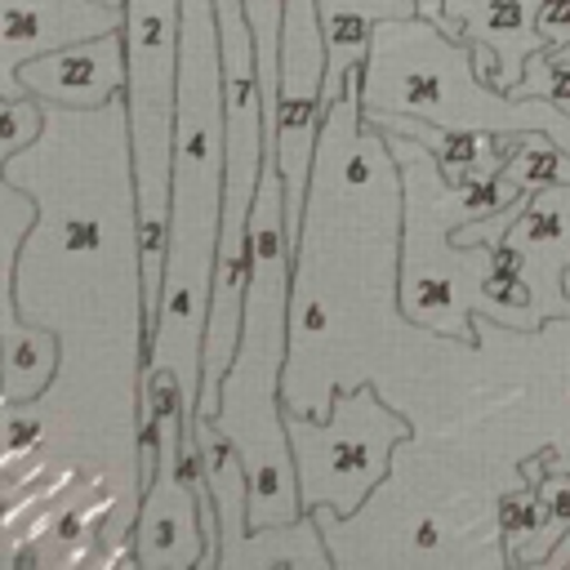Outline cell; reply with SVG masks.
Returning <instances> with one entry per match:
<instances>
[{
	"label": "cell",
	"mask_w": 570,
	"mask_h": 570,
	"mask_svg": "<svg viewBox=\"0 0 570 570\" xmlns=\"http://www.w3.org/2000/svg\"><path fill=\"white\" fill-rule=\"evenodd\" d=\"M512 98H539V102L570 111V58L557 49H534L525 58V71H521Z\"/></svg>",
	"instance_id": "15"
},
{
	"label": "cell",
	"mask_w": 570,
	"mask_h": 570,
	"mask_svg": "<svg viewBox=\"0 0 570 570\" xmlns=\"http://www.w3.org/2000/svg\"><path fill=\"white\" fill-rule=\"evenodd\" d=\"M0 338H4V405L45 396L58 374V338L45 325H27L18 312V285H0Z\"/></svg>",
	"instance_id": "11"
},
{
	"label": "cell",
	"mask_w": 570,
	"mask_h": 570,
	"mask_svg": "<svg viewBox=\"0 0 570 570\" xmlns=\"http://www.w3.org/2000/svg\"><path fill=\"white\" fill-rule=\"evenodd\" d=\"M125 27L120 4L102 0H4L0 27V94L18 98V67L76 40H94Z\"/></svg>",
	"instance_id": "8"
},
{
	"label": "cell",
	"mask_w": 570,
	"mask_h": 570,
	"mask_svg": "<svg viewBox=\"0 0 570 570\" xmlns=\"http://www.w3.org/2000/svg\"><path fill=\"white\" fill-rule=\"evenodd\" d=\"M325 71H330V45L321 22V0H285L281 22V62H276V134L272 156L285 178V236L289 249H298L303 218H307V191L316 178V142L325 125Z\"/></svg>",
	"instance_id": "6"
},
{
	"label": "cell",
	"mask_w": 570,
	"mask_h": 570,
	"mask_svg": "<svg viewBox=\"0 0 570 570\" xmlns=\"http://www.w3.org/2000/svg\"><path fill=\"white\" fill-rule=\"evenodd\" d=\"M27 232H36V200L22 196L18 183L4 174L0 178V236H4V249H0V285H18V254H22Z\"/></svg>",
	"instance_id": "14"
},
{
	"label": "cell",
	"mask_w": 570,
	"mask_h": 570,
	"mask_svg": "<svg viewBox=\"0 0 570 570\" xmlns=\"http://www.w3.org/2000/svg\"><path fill=\"white\" fill-rule=\"evenodd\" d=\"M543 0H445V36L468 45H490L499 53V94H512L525 58L548 49L539 36Z\"/></svg>",
	"instance_id": "9"
},
{
	"label": "cell",
	"mask_w": 570,
	"mask_h": 570,
	"mask_svg": "<svg viewBox=\"0 0 570 570\" xmlns=\"http://www.w3.org/2000/svg\"><path fill=\"white\" fill-rule=\"evenodd\" d=\"M285 428L303 508H330L334 517H352L374 494V485L392 472V450L410 436L405 414L383 405L370 383L334 387L325 419H303L285 401Z\"/></svg>",
	"instance_id": "5"
},
{
	"label": "cell",
	"mask_w": 570,
	"mask_h": 570,
	"mask_svg": "<svg viewBox=\"0 0 570 570\" xmlns=\"http://www.w3.org/2000/svg\"><path fill=\"white\" fill-rule=\"evenodd\" d=\"M539 36L548 40V49H566L570 45V0H543Z\"/></svg>",
	"instance_id": "19"
},
{
	"label": "cell",
	"mask_w": 570,
	"mask_h": 570,
	"mask_svg": "<svg viewBox=\"0 0 570 570\" xmlns=\"http://www.w3.org/2000/svg\"><path fill=\"white\" fill-rule=\"evenodd\" d=\"M249 31L258 45V76L267 94V142L276 134V62H281V22H285V0H245Z\"/></svg>",
	"instance_id": "13"
},
{
	"label": "cell",
	"mask_w": 570,
	"mask_h": 570,
	"mask_svg": "<svg viewBox=\"0 0 570 570\" xmlns=\"http://www.w3.org/2000/svg\"><path fill=\"white\" fill-rule=\"evenodd\" d=\"M503 178L521 191H539L552 183H570V151L548 134V129H525L521 147L503 165Z\"/></svg>",
	"instance_id": "12"
},
{
	"label": "cell",
	"mask_w": 570,
	"mask_h": 570,
	"mask_svg": "<svg viewBox=\"0 0 570 570\" xmlns=\"http://www.w3.org/2000/svg\"><path fill=\"white\" fill-rule=\"evenodd\" d=\"M289 267L294 249L285 236V178L276 156H267L263 187L254 200V267L245 285V321L232 370L223 379V410L218 428L236 441L249 468V530L289 525L298 521V468L285 428V396L281 370L289 356Z\"/></svg>",
	"instance_id": "2"
},
{
	"label": "cell",
	"mask_w": 570,
	"mask_h": 570,
	"mask_svg": "<svg viewBox=\"0 0 570 570\" xmlns=\"http://www.w3.org/2000/svg\"><path fill=\"white\" fill-rule=\"evenodd\" d=\"M379 111L419 116L445 129H543L548 102L490 89L476 76L472 45L414 13L374 22L361 120Z\"/></svg>",
	"instance_id": "4"
},
{
	"label": "cell",
	"mask_w": 570,
	"mask_h": 570,
	"mask_svg": "<svg viewBox=\"0 0 570 570\" xmlns=\"http://www.w3.org/2000/svg\"><path fill=\"white\" fill-rule=\"evenodd\" d=\"M543 129H548V134H552V138H557V142H561V147L570 151V111H561V107H552V102H548Z\"/></svg>",
	"instance_id": "21"
},
{
	"label": "cell",
	"mask_w": 570,
	"mask_h": 570,
	"mask_svg": "<svg viewBox=\"0 0 570 570\" xmlns=\"http://www.w3.org/2000/svg\"><path fill=\"white\" fill-rule=\"evenodd\" d=\"M566 561H570V530H566V534H561V539H557V543L543 552V561H539V566L557 570V566H566Z\"/></svg>",
	"instance_id": "22"
},
{
	"label": "cell",
	"mask_w": 570,
	"mask_h": 570,
	"mask_svg": "<svg viewBox=\"0 0 570 570\" xmlns=\"http://www.w3.org/2000/svg\"><path fill=\"white\" fill-rule=\"evenodd\" d=\"M223 45L218 0H183L178 27V102H174V174H169V249L160 312L147 338L142 374H174L183 383L187 419L200 401L205 316L223 236Z\"/></svg>",
	"instance_id": "1"
},
{
	"label": "cell",
	"mask_w": 570,
	"mask_h": 570,
	"mask_svg": "<svg viewBox=\"0 0 570 570\" xmlns=\"http://www.w3.org/2000/svg\"><path fill=\"white\" fill-rule=\"evenodd\" d=\"M499 525H503V534H508V543H512V548H508V561L521 552L525 539H543V530H548V503H543L539 481H530V490H517V494L503 499Z\"/></svg>",
	"instance_id": "16"
},
{
	"label": "cell",
	"mask_w": 570,
	"mask_h": 570,
	"mask_svg": "<svg viewBox=\"0 0 570 570\" xmlns=\"http://www.w3.org/2000/svg\"><path fill=\"white\" fill-rule=\"evenodd\" d=\"M178 27L183 0H125V125L134 160V218H138V276H142V347L151 338L165 249H169V174H174V102H178Z\"/></svg>",
	"instance_id": "3"
},
{
	"label": "cell",
	"mask_w": 570,
	"mask_h": 570,
	"mask_svg": "<svg viewBox=\"0 0 570 570\" xmlns=\"http://www.w3.org/2000/svg\"><path fill=\"white\" fill-rule=\"evenodd\" d=\"M419 0H321V22H325V45H330V71H325V116L343 102L347 94V71L370 58L374 22L383 18H414Z\"/></svg>",
	"instance_id": "10"
},
{
	"label": "cell",
	"mask_w": 570,
	"mask_h": 570,
	"mask_svg": "<svg viewBox=\"0 0 570 570\" xmlns=\"http://www.w3.org/2000/svg\"><path fill=\"white\" fill-rule=\"evenodd\" d=\"M9 410V450H4V468H13L22 459V450H36L40 445V423L36 419H18V405H4Z\"/></svg>",
	"instance_id": "20"
},
{
	"label": "cell",
	"mask_w": 570,
	"mask_h": 570,
	"mask_svg": "<svg viewBox=\"0 0 570 570\" xmlns=\"http://www.w3.org/2000/svg\"><path fill=\"white\" fill-rule=\"evenodd\" d=\"M0 107H4V142H0V165H4L27 142L40 138V129H45V102L31 98V94H18V98H4Z\"/></svg>",
	"instance_id": "17"
},
{
	"label": "cell",
	"mask_w": 570,
	"mask_h": 570,
	"mask_svg": "<svg viewBox=\"0 0 570 570\" xmlns=\"http://www.w3.org/2000/svg\"><path fill=\"white\" fill-rule=\"evenodd\" d=\"M521 472H525V481H539L543 503H548V530H543V543H557V539L570 530V472H543V459L521 463Z\"/></svg>",
	"instance_id": "18"
},
{
	"label": "cell",
	"mask_w": 570,
	"mask_h": 570,
	"mask_svg": "<svg viewBox=\"0 0 570 570\" xmlns=\"http://www.w3.org/2000/svg\"><path fill=\"white\" fill-rule=\"evenodd\" d=\"M102 4H120V9H125V0H102Z\"/></svg>",
	"instance_id": "23"
},
{
	"label": "cell",
	"mask_w": 570,
	"mask_h": 570,
	"mask_svg": "<svg viewBox=\"0 0 570 570\" xmlns=\"http://www.w3.org/2000/svg\"><path fill=\"white\" fill-rule=\"evenodd\" d=\"M18 89L40 98L45 107H76V111L111 107L129 89L125 31H107V36L76 40L53 53L27 58L18 67Z\"/></svg>",
	"instance_id": "7"
}]
</instances>
